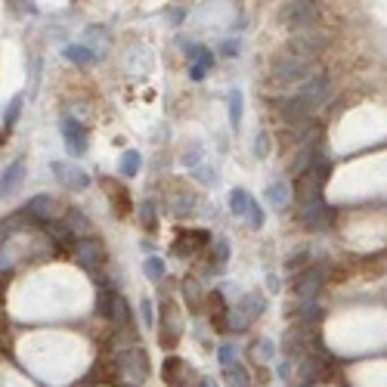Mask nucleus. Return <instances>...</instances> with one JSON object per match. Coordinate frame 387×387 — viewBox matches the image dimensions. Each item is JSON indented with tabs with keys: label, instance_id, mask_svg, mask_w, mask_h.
<instances>
[{
	"label": "nucleus",
	"instance_id": "nucleus-25",
	"mask_svg": "<svg viewBox=\"0 0 387 387\" xmlns=\"http://www.w3.org/2000/svg\"><path fill=\"white\" fill-rule=\"evenodd\" d=\"M251 208V195L245 192V189H232L230 192V211L236 214V217H245Z\"/></svg>",
	"mask_w": 387,
	"mask_h": 387
},
{
	"label": "nucleus",
	"instance_id": "nucleus-37",
	"mask_svg": "<svg viewBox=\"0 0 387 387\" xmlns=\"http://www.w3.org/2000/svg\"><path fill=\"white\" fill-rule=\"evenodd\" d=\"M245 220H248L255 230H260V226H264V211H260V205H257L255 199H251V208H248V214H245Z\"/></svg>",
	"mask_w": 387,
	"mask_h": 387
},
{
	"label": "nucleus",
	"instance_id": "nucleus-39",
	"mask_svg": "<svg viewBox=\"0 0 387 387\" xmlns=\"http://www.w3.org/2000/svg\"><path fill=\"white\" fill-rule=\"evenodd\" d=\"M255 155H257V158L266 155V133H260V137L255 139Z\"/></svg>",
	"mask_w": 387,
	"mask_h": 387
},
{
	"label": "nucleus",
	"instance_id": "nucleus-13",
	"mask_svg": "<svg viewBox=\"0 0 387 387\" xmlns=\"http://www.w3.org/2000/svg\"><path fill=\"white\" fill-rule=\"evenodd\" d=\"M301 220L304 226H310V230H322V226L332 220V211L326 208V201H310V205H301Z\"/></svg>",
	"mask_w": 387,
	"mask_h": 387
},
{
	"label": "nucleus",
	"instance_id": "nucleus-42",
	"mask_svg": "<svg viewBox=\"0 0 387 387\" xmlns=\"http://www.w3.org/2000/svg\"><path fill=\"white\" fill-rule=\"evenodd\" d=\"M224 53L226 56H236L239 53V41H224Z\"/></svg>",
	"mask_w": 387,
	"mask_h": 387
},
{
	"label": "nucleus",
	"instance_id": "nucleus-14",
	"mask_svg": "<svg viewBox=\"0 0 387 387\" xmlns=\"http://www.w3.org/2000/svg\"><path fill=\"white\" fill-rule=\"evenodd\" d=\"M189 59H192V66H189V78L192 81H201L211 75L214 68V53L208 47H195L192 53H189Z\"/></svg>",
	"mask_w": 387,
	"mask_h": 387
},
{
	"label": "nucleus",
	"instance_id": "nucleus-4",
	"mask_svg": "<svg viewBox=\"0 0 387 387\" xmlns=\"http://www.w3.org/2000/svg\"><path fill=\"white\" fill-rule=\"evenodd\" d=\"M75 257H78V264L84 266L90 276H97L99 270H103L106 264V248L99 239L87 236V239H78V245H75Z\"/></svg>",
	"mask_w": 387,
	"mask_h": 387
},
{
	"label": "nucleus",
	"instance_id": "nucleus-26",
	"mask_svg": "<svg viewBox=\"0 0 387 387\" xmlns=\"http://www.w3.org/2000/svg\"><path fill=\"white\" fill-rule=\"evenodd\" d=\"M307 170H310V174H313L319 183H326L328 177H332V161H328L326 155H319V152H316V155H313V161H310V168H307Z\"/></svg>",
	"mask_w": 387,
	"mask_h": 387
},
{
	"label": "nucleus",
	"instance_id": "nucleus-22",
	"mask_svg": "<svg viewBox=\"0 0 387 387\" xmlns=\"http://www.w3.org/2000/svg\"><path fill=\"white\" fill-rule=\"evenodd\" d=\"M109 322L115 328H124L130 322V307H128V301H124L121 295H115V301H112V310H109Z\"/></svg>",
	"mask_w": 387,
	"mask_h": 387
},
{
	"label": "nucleus",
	"instance_id": "nucleus-30",
	"mask_svg": "<svg viewBox=\"0 0 387 387\" xmlns=\"http://www.w3.org/2000/svg\"><path fill=\"white\" fill-rule=\"evenodd\" d=\"M19 112H22V97H12L10 106L3 109V133L12 130V124L19 121Z\"/></svg>",
	"mask_w": 387,
	"mask_h": 387
},
{
	"label": "nucleus",
	"instance_id": "nucleus-19",
	"mask_svg": "<svg viewBox=\"0 0 387 387\" xmlns=\"http://www.w3.org/2000/svg\"><path fill=\"white\" fill-rule=\"evenodd\" d=\"M62 56H66L68 62H75V66H93V62H97V53H93L87 43H72V47L62 50Z\"/></svg>",
	"mask_w": 387,
	"mask_h": 387
},
{
	"label": "nucleus",
	"instance_id": "nucleus-7",
	"mask_svg": "<svg viewBox=\"0 0 387 387\" xmlns=\"http://www.w3.org/2000/svg\"><path fill=\"white\" fill-rule=\"evenodd\" d=\"M53 177L62 183L66 189H87L90 186V177L81 170V164H68V161H53Z\"/></svg>",
	"mask_w": 387,
	"mask_h": 387
},
{
	"label": "nucleus",
	"instance_id": "nucleus-6",
	"mask_svg": "<svg viewBox=\"0 0 387 387\" xmlns=\"http://www.w3.org/2000/svg\"><path fill=\"white\" fill-rule=\"evenodd\" d=\"M322 47H326V37L319 34V31H295L288 41V53L301 56V59H313V56L322 53Z\"/></svg>",
	"mask_w": 387,
	"mask_h": 387
},
{
	"label": "nucleus",
	"instance_id": "nucleus-11",
	"mask_svg": "<svg viewBox=\"0 0 387 387\" xmlns=\"http://www.w3.org/2000/svg\"><path fill=\"white\" fill-rule=\"evenodd\" d=\"M25 211H28L31 217L37 220V224H53V220H56V211H59V205H56L53 195H34V199L25 205Z\"/></svg>",
	"mask_w": 387,
	"mask_h": 387
},
{
	"label": "nucleus",
	"instance_id": "nucleus-9",
	"mask_svg": "<svg viewBox=\"0 0 387 387\" xmlns=\"http://www.w3.org/2000/svg\"><path fill=\"white\" fill-rule=\"evenodd\" d=\"M158 328H161V344H164V347H170L177 338H180L183 322H180V313H177L174 304H164V310H161V322H158Z\"/></svg>",
	"mask_w": 387,
	"mask_h": 387
},
{
	"label": "nucleus",
	"instance_id": "nucleus-5",
	"mask_svg": "<svg viewBox=\"0 0 387 387\" xmlns=\"http://www.w3.org/2000/svg\"><path fill=\"white\" fill-rule=\"evenodd\" d=\"M161 378H164V384H168V387H192V384L199 387V381H201V378H195L192 366H189L186 359H177V357L164 359Z\"/></svg>",
	"mask_w": 387,
	"mask_h": 387
},
{
	"label": "nucleus",
	"instance_id": "nucleus-10",
	"mask_svg": "<svg viewBox=\"0 0 387 387\" xmlns=\"http://www.w3.org/2000/svg\"><path fill=\"white\" fill-rule=\"evenodd\" d=\"M326 93H328V75L326 72H316L313 78H310L307 84L301 87V93H297V97H301L304 103L310 106V109H316V106L326 99Z\"/></svg>",
	"mask_w": 387,
	"mask_h": 387
},
{
	"label": "nucleus",
	"instance_id": "nucleus-36",
	"mask_svg": "<svg viewBox=\"0 0 387 387\" xmlns=\"http://www.w3.org/2000/svg\"><path fill=\"white\" fill-rule=\"evenodd\" d=\"M192 208H195L192 195H177V199H174V214H177V217H186V214H192Z\"/></svg>",
	"mask_w": 387,
	"mask_h": 387
},
{
	"label": "nucleus",
	"instance_id": "nucleus-33",
	"mask_svg": "<svg viewBox=\"0 0 387 387\" xmlns=\"http://www.w3.org/2000/svg\"><path fill=\"white\" fill-rule=\"evenodd\" d=\"M217 359H220V366H224V369H232V366H239V347L236 344H220Z\"/></svg>",
	"mask_w": 387,
	"mask_h": 387
},
{
	"label": "nucleus",
	"instance_id": "nucleus-20",
	"mask_svg": "<svg viewBox=\"0 0 387 387\" xmlns=\"http://www.w3.org/2000/svg\"><path fill=\"white\" fill-rule=\"evenodd\" d=\"M66 226H68V230H72L78 239H87V236L93 232V224L87 220V214H84V211H78V208H75V211H68Z\"/></svg>",
	"mask_w": 387,
	"mask_h": 387
},
{
	"label": "nucleus",
	"instance_id": "nucleus-27",
	"mask_svg": "<svg viewBox=\"0 0 387 387\" xmlns=\"http://www.w3.org/2000/svg\"><path fill=\"white\" fill-rule=\"evenodd\" d=\"M248 319L251 316L245 313L242 307L230 310V313H226V332H245V328H248Z\"/></svg>",
	"mask_w": 387,
	"mask_h": 387
},
{
	"label": "nucleus",
	"instance_id": "nucleus-2",
	"mask_svg": "<svg viewBox=\"0 0 387 387\" xmlns=\"http://www.w3.org/2000/svg\"><path fill=\"white\" fill-rule=\"evenodd\" d=\"M316 3L313 0H288V3L279 10V22L282 25H288L291 31H307V28H313V22H316Z\"/></svg>",
	"mask_w": 387,
	"mask_h": 387
},
{
	"label": "nucleus",
	"instance_id": "nucleus-40",
	"mask_svg": "<svg viewBox=\"0 0 387 387\" xmlns=\"http://www.w3.org/2000/svg\"><path fill=\"white\" fill-rule=\"evenodd\" d=\"M139 310H143V322H146V326H152V322H155V319H152V304L143 301V304H139Z\"/></svg>",
	"mask_w": 387,
	"mask_h": 387
},
{
	"label": "nucleus",
	"instance_id": "nucleus-21",
	"mask_svg": "<svg viewBox=\"0 0 387 387\" xmlns=\"http://www.w3.org/2000/svg\"><path fill=\"white\" fill-rule=\"evenodd\" d=\"M180 295H183V301H186V307H189V310H199V307H201V301H205V291L199 288V282H195V279H183Z\"/></svg>",
	"mask_w": 387,
	"mask_h": 387
},
{
	"label": "nucleus",
	"instance_id": "nucleus-15",
	"mask_svg": "<svg viewBox=\"0 0 387 387\" xmlns=\"http://www.w3.org/2000/svg\"><path fill=\"white\" fill-rule=\"evenodd\" d=\"M22 177H25V161H22V158H16L12 164H6L3 180H0V189H3V195H12V192H16L19 183H22Z\"/></svg>",
	"mask_w": 387,
	"mask_h": 387
},
{
	"label": "nucleus",
	"instance_id": "nucleus-18",
	"mask_svg": "<svg viewBox=\"0 0 387 387\" xmlns=\"http://www.w3.org/2000/svg\"><path fill=\"white\" fill-rule=\"evenodd\" d=\"M180 242H174V255H192L195 248H201V245H208V232H180Z\"/></svg>",
	"mask_w": 387,
	"mask_h": 387
},
{
	"label": "nucleus",
	"instance_id": "nucleus-12",
	"mask_svg": "<svg viewBox=\"0 0 387 387\" xmlns=\"http://www.w3.org/2000/svg\"><path fill=\"white\" fill-rule=\"evenodd\" d=\"M103 189H106V195H109V201H112V211H115V217H128V214H130V195H128V189H124L118 180H103Z\"/></svg>",
	"mask_w": 387,
	"mask_h": 387
},
{
	"label": "nucleus",
	"instance_id": "nucleus-41",
	"mask_svg": "<svg viewBox=\"0 0 387 387\" xmlns=\"http://www.w3.org/2000/svg\"><path fill=\"white\" fill-rule=\"evenodd\" d=\"M195 161H199V149H186V152H183V164H189V168H192Z\"/></svg>",
	"mask_w": 387,
	"mask_h": 387
},
{
	"label": "nucleus",
	"instance_id": "nucleus-43",
	"mask_svg": "<svg viewBox=\"0 0 387 387\" xmlns=\"http://www.w3.org/2000/svg\"><path fill=\"white\" fill-rule=\"evenodd\" d=\"M199 387H217V381H214V378H201Z\"/></svg>",
	"mask_w": 387,
	"mask_h": 387
},
{
	"label": "nucleus",
	"instance_id": "nucleus-1",
	"mask_svg": "<svg viewBox=\"0 0 387 387\" xmlns=\"http://www.w3.org/2000/svg\"><path fill=\"white\" fill-rule=\"evenodd\" d=\"M310 62L313 59H301V56L288 53V56H282V59H276L272 75H276L282 84H307V81L316 75V68L310 66Z\"/></svg>",
	"mask_w": 387,
	"mask_h": 387
},
{
	"label": "nucleus",
	"instance_id": "nucleus-35",
	"mask_svg": "<svg viewBox=\"0 0 387 387\" xmlns=\"http://www.w3.org/2000/svg\"><path fill=\"white\" fill-rule=\"evenodd\" d=\"M211 251H214V266H224L230 260V242L226 239H214Z\"/></svg>",
	"mask_w": 387,
	"mask_h": 387
},
{
	"label": "nucleus",
	"instance_id": "nucleus-17",
	"mask_svg": "<svg viewBox=\"0 0 387 387\" xmlns=\"http://www.w3.org/2000/svg\"><path fill=\"white\" fill-rule=\"evenodd\" d=\"M322 288V272L319 270H307L301 279H297V295L304 297V301H313L316 295H319Z\"/></svg>",
	"mask_w": 387,
	"mask_h": 387
},
{
	"label": "nucleus",
	"instance_id": "nucleus-29",
	"mask_svg": "<svg viewBox=\"0 0 387 387\" xmlns=\"http://www.w3.org/2000/svg\"><path fill=\"white\" fill-rule=\"evenodd\" d=\"M139 224H143L146 232H152V230L158 226V220H155V205H152V199H146L143 205H139Z\"/></svg>",
	"mask_w": 387,
	"mask_h": 387
},
{
	"label": "nucleus",
	"instance_id": "nucleus-23",
	"mask_svg": "<svg viewBox=\"0 0 387 387\" xmlns=\"http://www.w3.org/2000/svg\"><path fill=\"white\" fill-rule=\"evenodd\" d=\"M266 199H270L272 208H285V205H288V199H291L288 183H285V180H272L270 189H266Z\"/></svg>",
	"mask_w": 387,
	"mask_h": 387
},
{
	"label": "nucleus",
	"instance_id": "nucleus-34",
	"mask_svg": "<svg viewBox=\"0 0 387 387\" xmlns=\"http://www.w3.org/2000/svg\"><path fill=\"white\" fill-rule=\"evenodd\" d=\"M226 381H230V387H251V378H248V372H245L242 366L226 369Z\"/></svg>",
	"mask_w": 387,
	"mask_h": 387
},
{
	"label": "nucleus",
	"instance_id": "nucleus-32",
	"mask_svg": "<svg viewBox=\"0 0 387 387\" xmlns=\"http://www.w3.org/2000/svg\"><path fill=\"white\" fill-rule=\"evenodd\" d=\"M143 272H146V279H149V282H158V279H164V260L161 257H146Z\"/></svg>",
	"mask_w": 387,
	"mask_h": 387
},
{
	"label": "nucleus",
	"instance_id": "nucleus-28",
	"mask_svg": "<svg viewBox=\"0 0 387 387\" xmlns=\"http://www.w3.org/2000/svg\"><path fill=\"white\" fill-rule=\"evenodd\" d=\"M139 164H143V155H139L137 149L124 152V155H121V174L124 177H137L139 174Z\"/></svg>",
	"mask_w": 387,
	"mask_h": 387
},
{
	"label": "nucleus",
	"instance_id": "nucleus-3",
	"mask_svg": "<svg viewBox=\"0 0 387 387\" xmlns=\"http://www.w3.org/2000/svg\"><path fill=\"white\" fill-rule=\"evenodd\" d=\"M118 369H121V378L133 387H139L149 378V363H146V353L139 350V347H128V350H121L115 357Z\"/></svg>",
	"mask_w": 387,
	"mask_h": 387
},
{
	"label": "nucleus",
	"instance_id": "nucleus-24",
	"mask_svg": "<svg viewBox=\"0 0 387 387\" xmlns=\"http://www.w3.org/2000/svg\"><path fill=\"white\" fill-rule=\"evenodd\" d=\"M239 307H242L245 313L251 316V319H257V316L266 310V297L260 295V291H251V295H242V301H239Z\"/></svg>",
	"mask_w": 387,
	"mask_h": 387
},
{
	"label": "nucleus",
	"instance_id": "nucleus-31",
	"mask_svg": "<svg viewBox=\"0 0 387 387\" xmlns=\"http://www.w3.org/2000/svg\"><path fill=\"white\" fill-rule=\"evenodd\" d=\"M230 124L236 130L242 124V90H230Z\"/></svg>",
	"mask_w": 387,
	"mask_h": 387
},
{
	"label": "nucleus",
	"instance_id": "nucleus-8",
	"mask_svg": "<svg viewBox=\"0 0 387 387\" xmlns=\"http://www.w3.org/2000/svg\"><path fill=\"white\" fill-rule=\"evenodd\" d=\"M62 137H66L68 155L78 158V155H84V152H87V130L81 128L78 118H72V115L62 118Z\"/></svg>",
	"mask_w": 387,
	"mask_h": 387
},
{
	"label": "nucleus",
	"instance_id": "nucleus-38",
	"mask_svg": "<svg viewBox=\"0 0 387 387\" xmlns=\"http://www.w3.org/2000/svg\"><path fill=\"white\" fill-rule=\"evenodd\" d=\"M195 177H199L201 183H208V186H211V183H217V174H214V170H208V168H199V170H195Z\"/></svg>",
	"mask_w": 387,
	"mask_h": 387
},
{
	"label": "nucleus",
	"instance_id": "nucleus-16",
	"mask_svg": "<svg viewBox=\"0 0 387 387\" xmlns=\"http://www.w3.org/2000/svg\"><path fill=\"white\" fill-rule=\"evenodd\" d=\"M310 106L304 103L301 97H291V99H282V106H279V115L285 118V121H304V118L310 115Z\"/></svg>",
	"mask_w": 387,
	"mask_h": 387
}]
</instances>
